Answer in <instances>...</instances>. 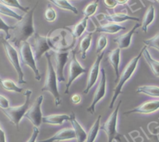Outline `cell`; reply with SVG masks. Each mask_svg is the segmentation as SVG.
<instances>
[{
	"label": "cell",
	"instance_id": "1",
	"mask_svg": "<svg viewBox=\"0 0 159 142\" xmlns=\"http://www.w3.org/2000/svg\"><path fill=\"white\" fill-rule=\"evenodd\" d=\"M38 2L36 5L30 9L26 14L22 17L20 21H18L12 30L13 35L10 39V43H13L14 46L20 47L21 43L27 42L32 35L35 34L34 26V13L36 9Z\"/></svg>",
	"mask_w": 159,
	"mask_h": 142
},
{
	"label": "cell",
	"instance_id": "2",
	"mask_svg": "<svg viewBox=\"0 0 159 142\" xmlns=\"http://www.w3.org/2000/svg\"><path fill=\"white\" fill-rule=\"evenodd\" d=\"M143 47L141 50H140V53H138V55L135 56V57L133 58L128 64L126 65V66L125 67L124 70H123V73L120 76H119V80H118L117 84H116V86L115 87L114 91H113V95L111 98V102L109 104V109H112L113 106L115 105L116 103V101L117 100V98L119 97V95L120 94H122L123 92V88L125 85V84L128 81V80L130 79V77H132L133 74L135 72L136 69H137V66H138L139 61L141 59V56H143Z\"/></svg>",
	"mask_w": 159,
	"mask_h": 142
},
{
	"label": "cell",
	"instance_id": "3",
	"mask_svg": "<svg viewBox=\"0 0 159 142\" xmlns=\"http://www.w3.org/2000/svg\"><path fill=\"white\" fill-rule=\"evenodd\" d=\"M45 56L47 61V76L45 85L42 88L41 91H48V92L51 93L54 97L55 104L56 106H59L62 103V98H61L59 88H58L57 75H56V70L53 66L52 62L51 54L47 53H45Z\"/></svg>",
	"mask_w": 159,
	"mask_h": 142
},
{
	"label": "cell",
	"instance_id": "4",
	"mask_svg": "<svg viewBox=\"0 0 159 142\" xmlns=\"http://www.w3.org/2000/svg\"><path fill=\"white\" fill-rule=\"evenodd\" d=\"M122 104V100L119 101L117 104V106L108 117V120L105 121L103 125L100 126V130L105 131L107 135L108 141L113 142L116 140L117 142H128L127 139L124 135L119 134L117 131V123H118V117H119V111L120 105Z\"/></svg>",
	"mask_w": 159,
	"mask_h": 142
},
{
	"label": "cell",
	"instance_id": "5",
	"mask_svg": "<svg viewBox=\"0 0 159 142\" xmlns=\"http://www.w3.org/2000/svg\"><path fill=\"white\" fill-rule=\"evenodd\" d=\"M32 94L31 90L28 89L24 91V96H25V102L24 104L19 106H14L12 107L10 106L6 109H2V112L6 115V117L8 118L10 123H13L16 129L19 130V125L23 117H24L26 112L29 109V104H30V96Z\"/></svg>",
	"mask_w": 159,
	"mask_h": 142
},
{
	"label": "cell",
	"instance_id": "6",
	"mask_svg": "<svg viewBox=\"0 0 159 142\" xmlns=\"http://www.w3.org/2000/svg\"><path fill=\"white\" fill-rule=\"evenodd\" d=\"M0 40H1V43L3 45L4 49H5L6 52V55H7L9 61L11 63V65L13 66L16 74H17L18 84H20V85L26 84V80H24V71H23L22 67H21L20 56L17 50L16 49L14 45H12V43H10V41L7 40L5 38L1 37L0 38Z\"/></svg>",
	"mask_w": 159,
	"mask_h": 142
},
{
	"label": "cell",
	"instance_id": "7",
	"mask_svg": "<svg viewBox=\"0 0 159 142\" xmlns=\"http://www.w3.org/2000/svg\"><path fill=\"white\" fill-rule=\"evenodd\" d=\"M19 56L21 63L30 67L34 72L35 79L37 80H41L42 75L37 66L36 59H35L34 54L32 50V47L28 42H24L21 43L20 46Z\"/></svg>",
	"mask_w": 159,
	"mask_h": 142
},
{
	"label": "cell",
	"instance_id": "8",
	"mask_svg": "<svg viewBox=\"0 0 159 142\" xmlns=\"http://www.w3.org/2000/svg\"><path fill=\"white\" fill-rule=\"evenodd\" d=\"M34 35V41L33 46L31 47L36 61L40 60L42 56L48 53L50 50H53L54 52L56 51V46L54 45L50 35L42 36L38 33H35Z\"/></svg>",
	"mask_w": 159,
	"mask_h": 142
},
{
	"label": "cell",
	"instance_id": "9",
	"mask_svg": "<svg viewBox=\"0 0 159 142\" xmlns=\"http://www.w3.org/2000/svg\"><path fill=\"white\" fill-rule=\"evenodd\" d=\"M87 71H88V70L82 66L80 62L77 60L75 52H73L70 65H69V77L68 81H67L66 85L65 94H69L70 93V88L71 85H73V82L80 76H81L84 74H86Z\"/></svg>",
	"mask_w": 159,
	"mask_h": 142
},
{
	"label": "cell",
	"instance_id": "10",
	"mask_svg": "<svg viewBox=\"0 0 159 142\" xmlns=\"http://www.w3.org/2000/svg\"><path fill=\"white\" fill-rule=\"evenodd\" d=\"M44 100L43 95H39L34 102L33 105L29 108L24 117L31 122L35 127H39L42 123L43 114L42 111V105Z\"/></svg>",
	"mask_w": 159,
	"mask_h": 142
},
{
	"label": "cell",
	"instance_id": "11",
	"mask_svg": "<svg viewBox=\"0 0 159 142\" xmlns=\"http://www.w3.org/2000/svg\"><path fill=\"white\" fill-rule=\"evenodd\" d=\"M101 73H102V77H101L100 82H99L98 88L96 89L94 94V98L91 105L87 109V112L91 114H94L95 112L96 105L103 98L106 94V86H107V77L106 72L104 68L101 69Z\"/></svg>",
	"mask_w": 159,
	"mask_h": 142
},
{
	"label": "cell",
	"instance_id": "12",
	"mask_svg": "<svg viewBox=\"0 0 159 142\" xmlns=\"http://www.w3.org/2000/svg\"><path fill=\"white\" fill-rule=\"evenodd\" d=\"M104 56H105V52H102L100 54L97 55L95 61L93 63L92 66L91 67V70L89 71L88 77V81H87V85L85 89L84 90L83 93L84 94H88L89 93L90 90L94 86V85L97 82L98 79L99 72H100V65L102 62V59H103Z\"/></svg>",
	"mask_w": 159,
	"mask_h": 142
},
{
	"label": "cell",
	"instance_id": "13",
	"mask_svg": "<svg viewBox=\"0 0 159 142\" xmlns=\"http://www.w3.org/2000/svg\"><path fill=\"white\" fill-rule=\"evenodd\" d=\"M55 61L56 64V72L59 82L65 81L64 77V68L68 61L70 51H56L54 52Z\"/></svg>",
	"mask_w": 159,
	"mask_h": 142
},
{
	"label": "cell",
	"instance_id": "14",
	"mask_svg": "<svg viewBox=\"0 0 159 142\" xmlns=\"http://www.w3.org/2000/svg\"><path fill=\"white\" fill-rule=\"evenodd\" d=\"M159 109V100H151L144 102L143 103L140 104V105L130 110L126 111L124 115H129L132 113H139L148 115L155 112Z\"/></svg>",
	"mask_w": 159,
	"mask_h": 142
},
{
	"label": "cell",
	"instance_id": "15",
	"mask_svg": "<svg viewBox=\"0 0 159 142\" xmlns=\"http://www.w3.org/2000/svg\"><path fill=\"white\" fill-rule=\"evenodd\" d=\"M140 26H141V24L137 23L127 33L119 35L118 37L115 38L113 41L118 45V48H119L120 49H126V48H129L131 45V42H132L133 36L136 33V30H137V28L140 27Z\"/></svg>",
	"mask_w": 159,
	"mask_h": 142
},
{
	"label": "cell",
	"instance_id": "16",
	"mask_svg": "<svg viewBox=\"0 0 159 142\" xmlns=\"http://www.w3.org/2000/svg\"><path fill=\"white\" fill-rule=\"evenodd\" d=\"M73 139H76V135H75L73 128H63L56 132L54 135L52 136L49 138L38 140L36 142H59L73 140Z\"/></svg>",
	"mask_w": 159,
	"mask_h": 142
},
{
	"label": "cell",
	"instance_id": "17",
	"mask_svg": "<svg viewBox=\"0 0 159 142\" xmlns=\"http://www.w3.org/2000/svg\"><path fill=\"white\" fill-rule=\"evenodd\" d=\"M70 122L71 123L72 127L74 131L75 135H76V140L77 142H85L87 139V136H88V133L86 132L81 124L77 121L76 118L75 113L71 112L70 114Z\"/></svg>",
	"mask_w": 159,
	"mask_h": 142
},
{
	"label": "cell",
	"instance_id": "18",
	"mask_svg": "<svg viewBox=\"0 0 159 142\" xmlns=\"http://www.w3.org/2000/svg\"><path fill=\"white\" fill-rule=\"evenodd\" d=\"M108 60L114 70L115 75L116 79L115 81H117V79L119 78V64L121 61V49L116 48L111 50L108 56Z\"/></svg>",
	"mask_w": 159,
	"mask_h": 142
},
{
	"label": "cell",
	"instance_id": "19",
	"mask_svg": "<svg viewBox=\"0 0 159 142\" xmlns=\"http://www.w3.org/2000/svg\"><path fill=\"white\" fill-rule=\"evenodd\" d=\"M101 16H102V20H105V21H108L109 23H115V24H118L119 23H123L127 21H139L140 19L137 17H134V16H131L129 15L126 14V13H114V14H109L105 15L104 13H100Z\"/></svg>",
	"mask_w": 159,
	"mask_h": 142
},
{
	"label": "cell",
	"instance_id": "20",
	"mask_svg": "<svg viewBox=\"0 0 159 142\" xmlns=\"http://www.w3.org/2000/svg\"><path fill=\"white\" fill-rule=\"evenodd\" d=\"M70 116L67 114H52L42 118V123L49 125H62L64 122L70 121Z\"/></svg>",
	"mask_w": 159,
	"mask_h": 142
},
{
	"label": "cell",
	"instance_id": "21",
	"mask_svg": "<svg viewBox=\"0 0 159 142\" xmlns=\"http://www.w3.org/2000/svg\"><path fill=\"white\" fill-rule=\"evenodd\" d=\"M124 30H126V27L121 26L120 24H115V23H108V24L96 27L94 32L114 34L119 33V31Z\"/></svg>",
	"mask_w": 159,
	"mask_h": 142
},
{
	"label": "cell",
	"instance_id": "22",
	"mask_svg": "<svg viewBox=\"0 0 159 142\" xmlns=\"http://www.w3.org/2000/svg\"><path fill=\"white\" fill-rule=\"evenodd\" d=\"M143 56L144 59L146 60L147 63L149 66L150 69L152 71L153 74L155 77H159V61L156 60L154 58L151 56L150 54L149 51L147 48V46H143Z\"/></svg>",
	"mask_w": 159,
	"mask_h": 142
},
{
	"label": "cell",
	"instance_id": "23",
	"mask_svg": "<svg viewBox=\"0 0 159 142\" xmlns=\"http://www.w3.org/2000/svg\"><path fill=\"white\" fill-rule=\"evenodd\" d=\"M88 20H89V18L84 16L80 22H78L77 24L73 26L71 30V34L74 40H76L77 39L81 37L82 34L84 33L87 29V26H88Z\"/></svg>",
	"mask_w": 159,
	"mask_h": 142
},
{
	"label": "cell",
	"instance_id": "24",
	"mask_svg": "<svg viewBox=\"0 0 159 142\" xmlns=\"http://www.w3.org/2000/svg\"><path fill=\"white\" fill-rule=\"evenodd\" d=\"M136 92L151 98H159V87L156 85H142L138 87Z\"/></svg>",
	"mask_w": 159,
	"mask_h": 142
},
{
	"label": "cell",
	"instance_id": "25",
	"mask_svg": "<svg viewBox=\"0 0 159 142\" xmlns=\"http://www.w3.org/2000/svg\"><path fill=\"white\" fill-rule=\"evenodd\" d=\"M154 18H155V9H154V6L151 5L144 14L143 22L141 24V28L143 32L146 33L148 31V27L152 24L153 21H154Z\"/></svg>",
	"mask_w": 159,
	"mask_h": 142
},
{
	"label": "cell",
	"instance_id": "26",
	"mask_svg": "<svg viewBox=\"0 0 159 142\" xmlns=\"http://www.w3.org/2000/svg\"><path fill=\"white\" fill-rule=\"evenodd\" d=\"M91 42H92V33H88L80 40V55H81V58L83 59H86L87 52L91 47Z\"/></svg>",
	"mask_w": 159,
	"mask_h": 142
},
{
	"label": "cell",
	"instance_id": "27",
	"mask_svg": "<svg viewBox=\"0 0 159 142\" xmlns=\"http://www.w3.org/2000/svg\"><path fill=\"white\" fill-rule=\"evenodd\" d=\"M101 119H102V116L99 115L97 120L92 125V126L90 129L89 132L88 133V136H87L86 142H94L95 141L96 138L98 137L99 131H100V123H101Z\"/></svg>",
	"mask_w": 159,
	"mask_h": 142
},
{
	"label": "cell",
	"instance_id": "28",
	"mask_svg": "<svg viewBox=\"0 0 159 142\" xmlns=\"http://www.w3.org/2000/svg\"><path fill=\"white\" fill-rule=\"evenodd\" d=\"M48 1L54 4L58 8L67 10V11H70L74 13V14H78L77 9L74 6L72 5L68 0H48Z\"/></svg>",
	"mask_w": 159,
	"mask_h": 142
},
{
	"label": "cell",
	"instance_id": "29",
	"mask_svg": "<svg viewBox=\"0 0 159 142\" xmlns=\"http://www.w3.org/2000/svg\"><path fill=\"white\" fill-rule=\"evenodd\" d=\"M0 14L9 16V17L13 18V19L16 20L17 21H20L23 17V16L18 14V13H16L14 10H12L10 7H7V5H5V4H3L1 2H0Z\"/></svg>",
	"mask_w": 159,
	"mask_h": 142
},
{
	"label": "cell",
	"instance_id": "30",
	"mask_svg": "<svg viewBox=\"0 0 159 142\" xmlns=\"http://www.w3.org/2000/svg\"><path fill=\"white\" fill-rule=\"evenodd\" d=\"M2 85V88L8 91L11 92H16V93H22L24 91V89L22 88H20L15 84L14 81H13L10 79H2V83L0 84Z\"/></svg>",
	"mask_w": 159,
	"mask_h": 142
},
{
	"label": "cell",
	"instance_id": "31",
	"mask_svg": "<svg viewBox=\"0 0 159 142\" xmlns=\"http://www.w3.org/2000/svg\"><path fill=\"white\" fill-rule=\"evenodd\" d=\"M0 2L7 5V7H10V8L12 7V8L18 9V10L24 12V13H27L30 10L29 7H25L21 5L19 0H0Z\"/></svg>",
	"mask_w": 159,
	"mask_h": 142
},
{
	"label": "cell",
	"instance_id": "32",
	"mask_svg": "<svg viewBox=\"0 0 159 142\" xmlns=\"http://www.w3.org/2000/svg\"><path fill=\"white\" fill-rule=\"evenodd\" d=\"M99 1H100V0H95L94 2H90V3L85 7L84 10H83L84 16H86V17L90 18L91 16H92L93 15H94V13L97 11L98 7Z\"/></svg>",
	"mask_w": 159,
	"mask_h": 142
},
{
	"label": "cell",
	"instance_id": "33",
	"mask_svg": "<svg viewBox=\"0 0 159 142\" xmlns=\"http://www.w3.org/2000/svg\"><path fill=\"white\" fill-rule=\"evenodd\" d=\"M143 42L147 48L148 47V48H155L159 52V31L151 39L143 40Z\"/></svg>",
	"mask_w": 159,
	"mask_h": 142
},
{
	"label": "cell",
	"instance_id": "34",
	"mask_svg": "<svg viewBox=\"0 0 159 142\" xmlns=\"http://www.w3.org/2000/svg\"><path fill=\"white\" fill-rule=\"evenodd\" d=\"M108 45V39L107 36L105 34H102L98 39L97 42V47H96V53L98 54H100L102 52H104L105 48Z\"/></svg>",
	"mask_w": 159,
	"mask_h": 142
},
{
	"label": "cell",
	"instance_id": "35",
	"mask_svg": "<svg viewBox=\"0 0 159 142\" xmlns=\"http://www.w3.org/2000/svg\"><path fill=\"white\" fill-rule=\"evenodd\" d=\"M13 26H10L4 21V20L0 16V30L5 32L6 34V38L7 40L10 41V38H11V34H10V31L13 30Z\"/></svg>",
	"mask_w": 159,
	"mask_h": 142
},
{
	"label": "cell",
	"instance_id": "36",
	"mask_svg": "<svg viewBox=\"0 0 159 142\" xmlns=\"http://www.w3.org/2000/svg\"><path fill=\"white\" fill-rule=\"evenodd\" d=\"M56 17H57V13L56 10L52 7H48L45 12V19L48 22H53L56 21Z\"/></svg>",
	"mask_w": 159,
	"mask_h": 142
},
{
	"label": "cell",
	"instance_id": "37",
	"mask_svg": "<svg viewBox=\"0 0 159 142\" xmlns=\"http://www.w3.org/2000/svg\"><path fill=\"white\" fill-rule=\"evenodd\" d=\"M10 101L5 96L0 94V108L1 109H6L10 107Z\"/></svg>",
	"mask_w": 159,
	"mask_h": 142
},
{
	"label": "cell",
	"instance_id": "38",
	"mask_svg": "<svg viewBox=\"0 0 159 142\" xmlns=\"http://www.w3.org/2000/svg\"><path fill=\"white\" fill-rule=\"evenodd\" d=\"M38 134H39V130H38V127L34 126L33 132H32L31 136H30V138L27 140V142H36L37 137H38Z\"/></svg>",
	"mask_w": 159,
	"mask_h": 142
},
{
	"label": "cell",
	"instance_id": "39",
	"mask_svg": "<svg viewBox=\"0 0 159 142\" xmlns=\"http://www.w3.org/2000/svg\"><path fill=\"white\" fill-rule=\"evenodd\" d=\"M104 3L105 7L108 9H114L118 5L116 0H104Z\"/></svg>",
	"mask_w": 159,
	"mask_h": 142
},
{
	"label": "cell",
	"instance_id": "40",
	"mask_svg": "<svg viewBox=\"0 0 159 142\" xmlns=\"http://www.w3.org/2000/svg\"><path fill=\"white\" fill-rule=\"evenodd\" d=\"M145 135L147 136L148 140H150L151 142H159V137H158V134H152V133H150L149 134H146L144 132Z\"/></svg>",
	"mask_w": 159,
	"mask_h": 142
},
{
	"label": "cell",
	"instance_id": "41",
	"mask_svg": "<svg viewBox=\"0 0 159 142\" xmlns=\"http://www.w3.org/2000/svg\"><path fill=\"white\" fill-rule=\"evenodd\" d=\"M71 101L73 104L77 105V104L80 103V102H81V96L78 94H73L71 97Z\"/></svg>",
	"mask_w": 159,
	"mask_h": 142
},
{
	"label": "cell",
	"instance_id": "42",
	"mask_svg": "<svg viewBox=\"0 0 159 142\" xmlns=\"http://www.w3.org/2000/svg\"><path fill=\"white\" fill-rule=\"evenodd\" d=\"M0 142H7L6 133L4 131V130L2 129L1 124H0Z\"/></svg>",
	"mask_w": 159,
	"mask_h": 142
},
{
	"label": "cell",
	"instance_id": "43",
	"mask_svg": "<svg viewBox=\"0 0 159 142\" xmlns=\"http://www.w3.org/2000/svg\"><path fill=\"white\" fill-rule=\"evenodd\" d=\"M116 2L118 3V5H120V6H124L129 2V0H116Z\"/></svg>",
	"mask_w": 159,
	"mask_h": 142
},
{
	"label": "cell",
	"instance_id": "44",
	"mask_svg": "<svg viewBox=\"0 0 159 142\" xmlns=\"http://www.w3.org/2000/svg\"><path fill=\"white\" fill-rule=\"evenodd\" d=\"M2 78H1V77H0V84L2 83Z\"/></svg>",
	"mask_w": 159,
	"mask_h": 142
},
{
	"label": "cell",
	"instance_id": "45",
	"mask_svg": "<svg viewBox=\"0 0 159 142\" xmlns=\"http://www.w3.org/2000/svg\"><path fill=\"white\" fill-rule=\"evenodd\" d=\"M155 1H156V2H158V3H159V0H155Z\"/></svg>",
	"mask_w": 159,
	"mask_h": 142
},
{
	"label": "cell",
	"instance_id": "46",
	"mask_svg": "<svg viewBox=\"0 0 159 142\" xmlns=\"http://www.w3.org/2000/svg\"><path fill=\"white\" fill-rule=\"evenodd\" d=\"M148 1H150V2H153V0H148Z\"/></svg>",
	"mask_w": 159,
	"mask_h": 142
},
{
	"label": "cell",
	"instance_id": "47",
	"mask_svg": "<svg viewBox=\"0 0 159 142\" xmlns=\"http://www.w3.org/2000/svg\"><path fill=\"white\" fill-rule=\"evenodd\" d=\"M68 1H69V0H68Z\"/></svg>",
	"mask_w": 159,
	"mask_h": 142
},
{
	"label": "cell",
	"instance_id": "48",
	"mask_svg": "<svg viewBox=\"0 0 159 142\" xmlns=\"http://www.w3.org/2000/svg\"></svg>",
	"mask_w": 159,
	"mask_h": 142
}]
</instances>
